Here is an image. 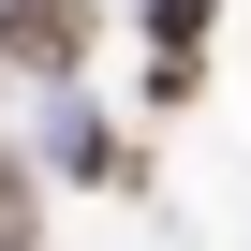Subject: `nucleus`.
Returning a JSON list of instances; mask_svg holds the SVG:
<instances>
[{"label":"nucleus","instance_id":"nucleus-1","mask_svg":"<svg viewBox=\"0 0 251 251\" xmlns=\"http://www.w3.org/2000/svg\"><path fill=\"white\" fill-rule=\"evenodd\" d=\"M0 59L74 74V59H89V0H0Z\"/></svg>","mask_w":251,"mask_h":251},{"label":"nucleus","instance_id":"nucleus-3","mask_svg":"<svg viewBox=\"0 0 251 251\" xmlns=\"http://www.w3.org/2000/svg\"><path fill=\"white\" fill-rule=\"evenodd\" d=\"M0 251H30V163L0 148Z\"/></svg>","mask_w":251,"mask_h":251},{"label":"nucleus","instance_id":"nucleus-4","mask_svg":"<svg viewBox=\"0 0 251 251\" xmlns=\"http://www.w3.org/2000/svg\"><path fill=\"white\" fill-rule=\"evenodd\" d=\"M0 74H15V59H0Z\"/></svg>","mask_w":251,"mask_h":251},{"label":"nucleus","instance_id":"nucleus-2","mask_svg":"<svg viewBox=\"0 0 251 251\" xmlns=\"http://www.w3.org/2000/svg\"><path fill=\"white\" fill-rule=\"evenodd\" d=\"M133 15H148V45H163V59H192V30H207V0H133Z\"/></svg>","mask_w":251,"mask_h":251}]
</instances>
